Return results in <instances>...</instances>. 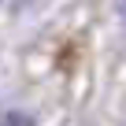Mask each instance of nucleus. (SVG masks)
<instances>
[{
	"label": "nucleus",
	"instance_id": "obj_1",
	"mask_svg": "<svg viewBox=\"0 0 126 126\" xmlns=\"http://www.w3.org/2000/svg\"><path fill=\"white\" fill-rule=\"evenodd\" d=\"M119 15H122V26H126V0H119Z\"/></svg>",
	"mask_w": 126,
	"mask_h": 126
}]
</instances>
